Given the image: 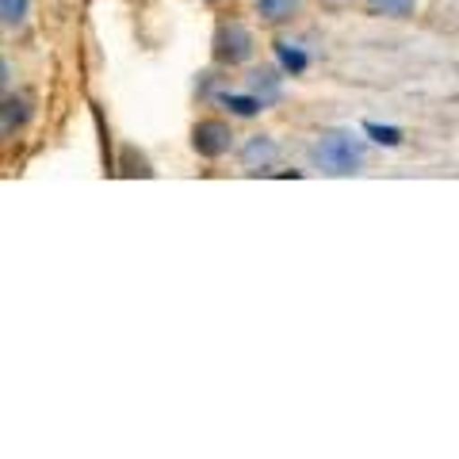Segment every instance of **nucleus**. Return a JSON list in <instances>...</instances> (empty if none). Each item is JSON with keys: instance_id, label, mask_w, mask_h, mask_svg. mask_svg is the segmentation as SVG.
I'll return each instance as SVG.
<instances>
[{"instance_id": "f257e3e1", "label": "nucleus", "mask_w": 459, "mask_h": 459, "mask_svg": "<svg viewBox=\"0 0 459 459\" xmlns=\"http://www.w3.org/2000/svg\"><path fill=\"white\" fill-rule=\"evenodd\" d=\"M307 161H310V169H318L322 177H356V172H364V165H368V146L349 126H329V131H318L310 138Z\"/></svg>"}, {"instance_id": "f03ea898", "label": "nucleus", "mask_w": 459, "mask_h": 459, "mask_svg": "<svg viewBox=\"0 0 459 459\" xmlns=\"http://www.w3.org/2000/svg\"><path fill=\"white\" fill-rule=\"evenodd\" d=\"M256 35L249 23H241L234 16H222L219 23H214V35H211V65L214 69H246L253 65L256 57Z\"/></svg>"}, {"instance_id": "7ed1b4c3", "label": "nucleus", "mask_w": 459, "mask_h": 459, "mask_svg": "<svg viewBox=\"0 0 459 459\" xmlns=\"http://www.w3.org/2000/svg\"><path fill=\"white\" fill-rule=\"evenodd\" d=\"M234 123L230 119H214V115H207V119H195L192 123V150L204 157V161H219V157H226L230 150H234Z\"/></svg>"}, {"instance_id": "20e7f679", "label": "nucleus", "mask_w": 459, "mask_h": 459, "mask_svg": "<svg viewBox=\"0 0 459 459\" xmlns=\"http://www.w3.org/2000/svg\"><path fill=\"white\" fill-rule=\"evenodd\" d=\"M280 157H283L280 138L268 134V131H256L238 146V161H241V169H246L249 177H264V172H272L280 165Z\"/></svg>"}, {"instance_id": "39448f33", "label": "nucleus", "mask_w": 459, "mask_h": 459, "mask_svg": "<svg viewBox=\"0 0 459 459\" xmlns=\"http://www.w3.org/2000/svg\"><path fill=\"white\" fill-rule=\"evenodd\" d=\"M249 8L264 27H287L303 16L307 0H249Z\"/></svg>"}, {"instance_id": "423d86ee", "label": "nucleus", "mask_w": 459, "mask_h": 459, "mask_svg": "<svg viewBox=\"0 0 459 459\" xmlns=\"http://www.w3.org/2000/svg\"><path fill=\"white\" fill-rule=\"evenodd\" d=\"M246 89H249V92H256V96H261L264 104L272 108V104H276V100L283 96V77H280V69H276V65L253 69L249 81H246Z\"/></svg>"}, {"instance_id": "0eeeda50", "label": "nucleus", "mask_w": 459, "mask_h": 459, "mask_svg": "<svg viewBox=\"0 0 459 459\" xmlns=\"http://www.w3.org/2000/svg\"><path fill=\"white\" fill-rule=\"evenodd\" d=\"M214 100H219V104H226V111L230 115H234V119H253V115H261V111H268V104H264V100L261 96H256V92H219V96H214Z\"/></svg>"}, {"instance_id": "6e6552de", "label": "nucleus", "mask_w": 459, "mask_h": 459, "mask_svg": "<svg viewBox=\"0 0 459 459\" xmlns=\"http://www.w3.org/2000/svg\"><path fill=\"white\" fill-rule=\"evenodd\" d=\"M364 8L376 20H410V16H418L421 0H364Z\"/></svg>"}, {"instance_id": "1a4fd4ad", "label": "nucleus", "mask_w": 459, "mask_h": 459, "mask_svg": "<svg viewBox=\"0 0 459 459\" xmlns=\"http://www.w3.org/2000/svg\"><path fill=\"white\" fill-rule=\"evenodd\" d=\"M276 57H280V69L283 74H291V77H299L303 69H310V54L303 50V42L276 39Z\"/></svg>"}, {"instance_id": "9d476101", "label": "nucleus", "mask_w": 459, "mask_h": 459, "mask_svg": "<svg viewBox=\"0 0 459 459\" xmlns=\"http://www.w3.org/2000/svg\"><path fill=\"white\" fill-rule=\"evenodd\" d=\"M27 119H31V100L8 92V96H4V138L16 134Z\"/></svg>"}, {"instance_id": "9b49d317", "label": "nucleus", "mask_w": 459, "mask_h": 459, "mask_svg": "<svg viewBox=\"0 0 459 459\" xmlns=\"http://www.w3.org/2000/svg\"><path fill=\"white\" fill-rule=\"evenodd\" d=\"M31 16V0H0V23H4V31H20Z\"/></svg>"}, {"instance_id": "f8f14e48", "label": "nucleus", "mask_w": 459, "mask_h": 459, "mask_svg": "<svg viewBox=\"0 0 459 459\" xmlns=\"http://www.w3.org/2000/svg\"><path fill=\"white\" fill-rule=\"evenodd\" d=\"M322 8H329V12H341V8H352L356 0H318Z\"/></svg>"}, {"instance_id": "ddd939ff", "label": "nucleus", "mask_w": 459, "mask_h": 459, "mask_svg": "<svg viewBox=\"0 0 459 459\" xmlns=\"http://www.w3.org/2000/svg\"><path fill=\"white\" fill-rule=\"evenodd\" d=\"M204 4H214V8H219V4H226V0H204Z\"/></svg>"}]
</instances>
